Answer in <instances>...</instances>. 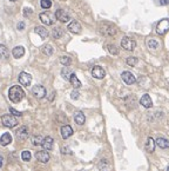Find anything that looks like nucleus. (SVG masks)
Listing matches in <instances>:
<instances>
[{"label":"nucleus","mask_w":169,"mask_h":171,"mask_svg":"<svg viewBox=\"0 0 169 171\" xmlns=\"http://www.w3.org/2000/svg\"><path fill=\"white\" fill-rule=\"evenodd\" d=\"M23 97H25V91L19 85L12 86L8 90V98L12 103H19L23 101Z\"/></svg>","instance_id":"obj_1"},{"label":"nucleus","mask_w":169,"mask_h":171,"mask_svg":"<svg viewBox=\"0 0 169 171\" xmlns=\"http://www.w3.org/2000/svg\"><path fill=\"white\" fill-rule=\"evenodd\" d=\"M1 122H2L4 126L9 127V129H12V127L18 125V119L13 115H4L1 117Z\"/></svg>","instance_id":"obj_2"},{"label":"nucleus","mask_w":169,"mask_h":171,"mask_svg":"<svg viewBox=\"0 0 169 171\" xmlns=\"http://www.w3.org/2000/svg\"><path fill=\"white\" fill-rule=\"evenodd\" d=\"M169 31V19H162L157 23L156 26V33L159 36H164Z\"/></svg>","instance_id":"obj_3"},{"label":"nucleus","mask_w":169,"mask_h":171,"mask_svg":"<svg viewBox=\"0 0 169 171\" xmlns=\"http://www.w3.org/2000/svg\"><path fill=\"white\" fill-rule=\"evenodd\" d=\"M16 139L20 140V142H23V140H26L28 137H30V131H28V127L27 126H20L18 130H16Z\"/></svg>","instance_id":"obj_4"},{"label":"nucleus","mask_w":169,"mask_h":171,"mask_svg":"<svg viewBox=\"0 0 169 171\" xmlns=\"http://www.w3.org/2000/svg\"><path fill=\"white\" fill-rule=\"evenodd\" d=\"M121 46L126 51H133L136 46V43L129 37H123L122 40H121Z\"/></svg>","instance_id":"obj_5"},{"label":"nucleus","mask_w":169,"mask_h":171,"mask_svg":"<svg viewBox=\"0 0 169 171\" xmlns=\"http://www.w3.org/2000/svg\"><path fill=\"white\" fill-rule=\"evenodd\" d=\"M32 93L35 98L38 99H41L46 96V89L42 85H34L32 87Z\"/></svg>","instance_id":"obj_6"},{"label":"nucleus","mask_w":169,"mask_h":171,"mask_svg":"<svg viewBox=\"0 0 169 171\" xmlns=\"http://www.w3.org/2000/svg\"><path fill=\"white\" fill-rule=\"evenodd\" d=\"M39 17H40V20L42 21V24H45V25H53L55 21V17L49 12H42V13H40Z\"/></svg>","instance_id":"obj_7"},{"label":"nucleus","mask_w":169,"mask_h":171,"mask_svg":"<svg viewBox=\"0 0 169 171\" xmlns=\"http://www.w3.org/2000/svg\"><path fill=\"white\" fill-rule=\"evenodd\" d=\"M100 32L105 37H114L117 31L113 25H106V26H101Z\"/></svg>","instance_id":"obj_8"},{"label":"nucleus","mask_w":169,"mask_h":171,"mask_svg":"<svg viewBox=\"0 0 169 171\" xmlns=\"http://www.w3.org/2000/svg\"><path fill=\"white\" fill-rule=\"evenodd\" d=\"M121 78H122V80L127 84V85H133V84L136 82L134 74H133L131 72H129V71H124V72H122Z\"/></svg>","instance_id":"obj_9"},{"label":"nucleus","mask_w":169,"mask_h":171,"mask_svg":"<svg viewBox=\"0 0 169 171\" xmlns=\"http://www.w3.org/2000/svg\"><path fill=\"white\" fill-rule=\"evenodd\" d=\"M32 82V76L27 72H21L19 74V83L23 86H30Z\"/></svg>","instance_id":"obj_10"},{"label":"nucleus","mask_w":169,"mask_h":171,"mask_svg":"<svg viewBox=\"0 0 169 171\" xmlns=\"http://www.w3.org/2000/svg\"><path fill=\"white\" fill-rule=\"evenodd\" d=\"M55 18H56L59 21H61V23H67V21H69V19H70L69 14L65 11V10H58V11L55 12Z\"/></svg>","instance_id":"obj_11"},{"label":"nucleus","mask_w":169,"mask_h":171,"mask_svg":"<svg viewBox=\"0 0 169 171\" xmlns=\"http://www.w3.org/2000/svg\"><path fill=\"white\" fill-rule=\"evenodd\" d=\"M92 76L94 78H96V79H102V78L106 76V72L105 70L101 67V66H94L92 69Z\"/></svg>","instance_id":"obj_12"},{"label":"nucleus","mask_w":169,"mask_h":171,"mask_svg":"<svg viewBox=\"0 0 169 171\" xmlns=\"http://www.w3.org/2000/svg\"><path fill=\"white\" fill-rule=\"evenodd\" d=\"M35 158L41 163H47L49 161V155H48L46 150H41V151H38L35 154Z\"/></svg>","instance_id":"obj_13"},{"label":"nucleus","mask_w":169,"mask_h":171,"mask_svg":"<svg viewBox=\"0 0 169 171\" xmlns=\"http://www.w3.org/2000/svg\"><path fill=\"white\" fill-rule=\"evenodd\" d=\"M68 30H69V32H72V33H74V34H79V33H81V25H80V23L77 21V20H73V21L69 23Z\"/></svg>","instance_id":"obj_14"},{"label":"nucleus","mask_w":169,"mask_h":171,"mask_svg":"<svg viewBox=\"0 0 169 171\" xmlns=\"http://www.w3.org/2000/svg\"><path fill=\"white\" fill-rule=\"evenodd\" d=\"M140 104H141L143 108H146V109H150V108L153 106V101H152L150 96H149V94H143V96L141 97V99H140Z\"/></svg>","instance_id":"obj_15"},{"label":"nucleus","mask_w":169,"mask_h":171,"mask_svg":"<svg viewBox=\"0 0 169 171\" xmlns=\"http://www.w3.org/2000/svg\"><path fill=\"white\" fill-rule=\"evenodd\" d=\"M53 145H54V140H53V138L49 137V136L45 137L42 144H41V146L44 148V150H46V151H51V150L53 149Z\"/></svg>","instance_id":"obj_16"},{"label":"nucleus","mask_w":169,"mask_h":171,"mask_svg":"<svg viewBox=\"0 0 169 171\" xmlns=\"http://www.w3.org/2000/svg\"><path fill=\"white\" fill-rule=\"evenodd\" d=\"M73 135V129L70 125H63L61 126V137L63 139H67Z\"/></svg>","instance_id":"obj_17"},{"label":"nucleus","mask_w":169,"mask_h":171,"mask_svg":"<svg viewBox=\"0 0 169 171\" xmlns=\"http://www.w3.org/2000/svg\"><path fill=\"white\" fill-rule=\"evenodd\" d=\"M9 57V51L6 45L0 44V60H7Z\"/></svg>","instance_id":"obj_18"},{"label":"nucleus","mask_w":169,"mask_h":171,"mask_svg":"<svg viewBox=\"0 0 169 171\" xmlns=\"http://www.w3.org/2000/svg\"><path fill=\"white\" fill-rule=\"evenodd\" d=\"M11 142H12V136H11V133L5 132L1 137H0V144H1L2 146H7Z\"/></svg>","instance_id":"obj_19"},{"label":"nucleus","mask_w":169,"mask_h":171,"mask_svg":"<svg viewBox=\"0 0 169 171\" xmlns=\"http://www.w3.org/2000/svg\"><path fill=\"white\" fill-rule=\"evenodd\" d=\"M12 55H13V57H14V58L19 59V58L23 57V55H25V48H23V46L14 47V48L12 50Z\"/></svg>","instance_id":"obj_20"},{"label":"nucleus","mask_w":169,"mask_h":171,"mask_svg":"<svg viewBox=\"0 0 169 171\" xmlns=\"http://www.w3.org/2000/svg\"><path fill=\"white\" fill-rule=\"evenodd\" d=\"M74 120H75L77 124L84 125V122H86V117H84V115L81 112V111H77L75 115H74Z\"/></svg>","instance_id":"obj_21"},{"label":"nucleus","mask_w":169,"mask_h":171,"mask_svg":"<svg viewBox=\"0 0 169 171\" xmlns=\"http://www.w3.org/2000/svg\"><path fill=\"white\" fill-rule=\"evenodd\" d=\"M155 146H156V142H155L152 137H148L146 142V150L148 152H154Z\"/></svg>","instance_id":"obj_22"},{"label":"nucleus","mask_w":169,"mask_h":171,"mask_svg":"<svg viewBox=\"0 0 169 171\" xmlns=\"http://www.w3.org/2000/svg\"><path fill=\"white\" fill-rule=\"evenodd\" d=\"M34 32H35L37 34H39L42 39H46L47 37H48V31H47L44 26H37V27L34 28Z\"/></svg>","instance_id":"obj_23"},{"label":"nucleus","mask_w":169,"mask_h":171,"mask_svg":"<svg viewBox=\"0 0 169 171\" xmlns=\"http://www.w3.org/2000/svg\"><path fill=\"white\" fill-rule=\"evenodd\" d=\"M147 46L149 47L150 50H157L159 47H160V43L156 40V39H153V38H149L147 39Z\"/></svg>","instance_id":"obj_24"},{"label":"nucleus","mask_w":169,"mask_h":171,"mask_svg":"<svg viewBox=\"0 0 169 171\" xmlns=\"http://www.w3.org/2000/svg\"><path fill=\"white\" fill-rule=\"evenodd\" d=\"M156 145L161 149H169V140L163 137H160L156 139Z\"/></svg>","instance_id":"obj_25"},{"label":"nucleus","mask_w":169,"mask_h":171,"mask_svg":"<svg viewBox=\"0 0 169 171\" xmlns=\"http://www.w3.org/2000/svg\"><path fill=\"white\" fill-rule=\"evenodd\" d=\"M31 142L33 145H41L42 144V142H44V137L42 136H40V135H34V136H32L31 137Z\"/></svg>","instance_id":"obj_26"},{"label":"nucleus","mask_w":169,"mask_h":171,"mask_svg":"<svg viewBox=\"0 0 169 171\" xmlns=\"http://www.w3.org/2000/svg\"><path fill=\"white\" fill-rule=\"evenodd\" d=\"M69 82H70V84L73 85L74 89H79V87H81V82L77 79L75 73H73V74H72V77H70V79H69Z\"/></svg>","instance_id":"obj_27"},{"label":"nucleus","mask_w":169,"mask_h":171,"mask_svg":"<svg viewBox=\"0 0 169 171\" xmlns=\"http://www.w3.org/2000/svg\"><path fill=\"white\" fill-rule=\"evenodd\" d=\"M98 168H99V170H101V171H107V170H109L110 165L108 163V161L102 159V161H100L99 164H98Z\"/></svg>","instance_id":"obj_28"},{"label":"nucleus","mask_w":169,"mask_h":171,"mask_svg":"<svg viewBox=\"0 0 169 171\" xmlns=\"http://www.w3.org/2000/svg\"><path fill=\"white\" fill-rule=\"evenodd\" d=\"M72 74H73V71L67 69V67H65V69L61 70V77L63 79H66V80H69L70 77H72Z\"/></svg>","instance_id":"obj_29"},{"label":"nucleus","mask_w":169,"mask_h":171,"mask_svg":"<svg viewBox=\"0 0 169 171\" xmlns=\"http://www.w3.org/2000/svg\"><path fill=\"white\" fill-rule=\"evenodd\" d=\"M52 36H53V38H55V39L61 38L62 36H63V31H62L60 27H54L53 31H52Z\"/></svg>","instance_id":"obj_30"},{"label":"nucleus","mask_w":169,"mask_h":171,"mask_svg":"<svg viewBox=\"0 0 169 171\" xmlns=\"http://www.w3.org/2000/svg\"><path fill=\"white\" fill-rule=\"evenodd\" d=\"M42 52H44V55H52L54 52V50H53V47H52V45L47 44V45H45V46L42 47Z\"/></svg>","instance_id":"obj_31"},{"label":"nucleus","mask_w":169,"mask_h":171,"mask_svg":"<svg viewBox=\"0 0 169 171\" xmlns=\"http://www.w3.org/2000/svg\"><path fill=\"white\" fill-rule=\"evenodd\" d=\"M138 63V59L135 57H128L126 59V64L129 65V66H136V64Z\"/></svg>","instance_id":"obj_32"},{"label":"nucleus","mask_w":169,"mask_h":171,"mask_svg":"<svg viewBox=\"0 0 169 171\" xmlns=\"http://www.w3.org/2000/svg\"><path fill=\"white\" fill-rule=\"evenodd\" d=\"M107 50L109 51V53L113 55H116L119 53V50H117V47L115 45H113V44H108L107 45Z\"/></svg>","instance_id":"obj_33"},{"label":"nucleus","mask_w":169,"mask_h":171,"mask_svg":"<svg viewBox=\"0 0 169 171\" xmlns=\"http://www.w3.org/2000/svg\"><path fill=\"white\" fill-rule=\"evenodd\" d=\"M40 6L44 10H48V8L52 7V1L51 0H41L40 1Z\"/></svg>","instance_id":"obj_34"},{"label":"nucleus","mask_w":169,"mask_h":171,"mask_svg":"<svg viewBox=\"0 0 169 171\" xmlns=\"http://www.w3.org/2000/svg\"><path fill=\"white\" fill-rule=\"evenodd\" d=\"M60 63H61L63 66H69L70 64H72V58L70 57H61L60 58Z\"/></svg>","instance_id":"obj_35"},{"label":"nucleus","mask_w":169,"mask_h":171,"mask_svg":"<svg viewBox=\"0 0 169 171\" xmlns=\"http://www.w3.org/2000/svg\"><path fill=\"white\" fill-rule=\"evenodd\" d=\"M21 158H23V161H25V162L31 161V158H32L31 152H30V151H23V152H21Z\"/></svg>","instance_id":"obj_36"},{"label":"nucleus","mask_w":169,"mask_h":171,"mask_svg":"<svg viewBox=\"0 0 169 171\" xmlns=\"http://www.w3.org/2000/svg\"><path fill=\"white\" fill-rule=\"evenodd\" d=\"M33 14V10H31L30 7H25L23 8V17H26V18H30L32 17Z\"/></svg>","instance_id":"obj_37"},{"label":"nucleus","mask_w":169,"mask_h":171,"mask_svg":"<svg viewBox=\"0 0 169 171\" xmlns=\"http://www.w3.org/2000/svg\"><path fill=\"white\" fill-rule=\"evenodd\" d=\"M9 112H11V115H13V116L16 117H21V112H19V111H16V109H13V108H9Z\"/></svg>","instance_id":"obj_38"},{"label":"nucleus","mask_w":169,"mask_h":171,"mask_svg":"<svg viewBox=\"0 0 169 171\" xmlns=\"http://www.w3.org/2000/svg\"><path fill=\"white\" fill-rule=\"evenodd\" d=\"M61 152L63 155H72V151H70L67 146H63V148L61 149Z\"/></svg>","instance_id":"obj_39"},{"label":"nucleus","mask_w":169,"mask_h":171,"mask_svg":"<svg viewBox=\"0 0 169 171\" xmlns=\"http://www.w3.org/2000/svg\"><path fill=\"white\" fill-rule=\"evenodd\" d=\"M79 96H80V94H79V92H77V90H74V91L70 93V97H72L73 99H77V98H79Z\"/></svg>","instance_id":"obj_40"},{"label":"nucleus","mask_w":169,"mask_h":171,"mask_svg":"<svg viewBox=\"0 0 169 171\" xmlns=\"http://www.w3.org/2000/svg\"><path fill=\"white\" fill-rule=\"evenodd\" d=\"M16 28H18L19 31H23V28H25V23H23V21H20V23H18V26H16Z\"/></svg>","instance_id":"obj_41"},{"label":"nucleus","mask_w":169,"mask_h":171,"mask_svg":"<svg viewBox=\"0 0 169 171\" xmlns=\"http://www.w3.org/2000/svg\"><path fill=\"white\" fill-rule=\"evenodd\" d=\"M169 0H160V5H168Z\"/></svg>","instance_id":"obj_42"},{"label":"nucleus","mask_w":169,"mask_h":171,"mask_svg":"<svg viewBox=\"0 0 169 171\" xmlns=\"http://www.w3.org/2000/svg\"><path fill=\"white\" fill-rule=\"evenodd\" d=\"M2 162H4V158H2V156H0V168L2 166Z\"/></svg>","instance_id":"obj_43"},{"label":"nucleus","mask_w":169,"mask_h":171,"mask_svg":"<svg viewBox=\"0 0 169 171\" xmlns=\"http://www.w3.org/2000/svg\"><path fill=\"white\" fill-rule=\"evenodd\" d=\"M167 171H169V166H168V168H167Z\"/></svg>","instance_id":"obj_44"},{"label":"nucleus","mask_w":169,"mask_h":171,"mask_svg":"<svg viewBox=\"0 0 169 171\" xmlns=\"http://www.w3.org/2000/svg\"><path fill=\"white\" fill-rule=\"evenodd\" d=\"M11 1H16V0H11Z\"/></svg>","instance_id":"obj_45"},{"label":"nucleus","mask_w":169,"mask_h":171,"mask_svg":"<svg viewBox=\"0 0 169 171\" xmlns=\"http://www.w3.org/2000/svg\"><path fill=\"white\" fill-rule=\"evenodd\" d=\"M62 1H63V0H62Z\"/></svg>","instance_id":"obj_46"},{"label":"nucleus","mask_w":169,"mask_h":171,"mask_svg":"<svg viewBox=\"0 0 169 171\" xmlns=\"http://www.w3.org/2000/svg\"><path fill=\"white\" fill-rule=\"evenodd\" d=\"M168 84H169V83H168Z\"/></svg>","instance_id":"obj_47"}]
</instances>
